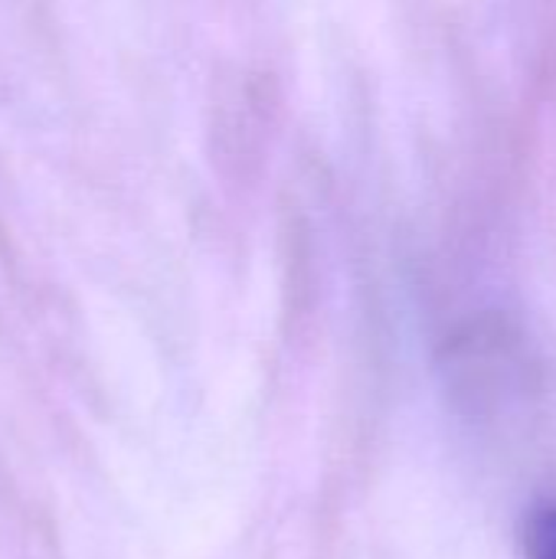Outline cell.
Returning <instances> with one entry per match:
<instances>
[{"mask_svg": "<svg viewBox=\"0 0 556 559\" xmlns=\"http://www.w3.org/2000/svg\"><path fill=\"white\" fill-rule=\"evenodd\" d=\"M524 554L528 559H556V504H544L531 514Z\"/></svg>", "mask_w": 556, "mask_h": 559, "instance_id": "1", "label": "cell"}]
</instances>
